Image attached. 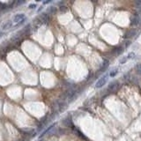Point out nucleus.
<instances>
[{"label":"nucleus","instance_id":"nucleus-1","mask_svg":"<svg viewBox=\"0 0 141 141\" xmlns=\"http://www.w3.org/2000/svg\"><path fill=\"white\" fill-rule=\"evenodd\" d=\"M107 80H108V76H107V75L102 76V77L100 78L99 80H98L97 82H96L95 87H96V88H101V87H102V86L106 84Z\"/></svg>","mask_w":141,"mask_h":141},{"label":"nucleus","instance_id":"nucleus-2","mask_svg":"<svg viewBox=\"0 0 141 141\" xmlns=\"http://www.w3.org/2000/svg\"><path fill=\"white\" fill-rule=\"evenodd\" d=\"M38 19L40 20L41 23H48L50 20V17H49V14L48 12H43L42 13L40 16H38Z\"/></svg>","mask_w":141,"mask_h":141},{"label":"nucleus","instance_id":"nucleus-3","mask_svg":"<svg viewBox=\"0 0 141 141\" xmlns=\"http://www.w3.org/2000/svg\"><path fill=\"white\" fill-rule=\"evenodd\" d=\"M118 87H119V83L118 81H113L109 85V87H108V90L110 91V92H116L117 91Z\"/></svg>","mask_w":141,"mask_h":141},{"label":"nucleus","instance_id":"nucleus-4","mask_svg":"<svg viewBox=\"0 0 141 141\" xmlns=\"http://www.w3.org/2000/svg\"><path fill=\"white\" fill-rule=\"evenodd\" d=\"M24 19H26V16H25V14H24V13L16 14V15L13 17L12 22H13L14 25H15V24H17V23H19V22H20L22 20H24Z\"/></svg>","mask_w":141,"mask_h":141},{"label":"nucleus","instance_id":"nucleus-5","mask_svg":"<svg viewBox=\"0 0 141 141\" xmlns=\"http://www.w3.org/2000/svg\"><path fill=\"white\" fill-rule=\"evenodd\" d=\"M12 27H13V22H12V20H8L7 22H5V23H4L3 25H2L1 30H7V29H9V28H12Z\"/></svg>","mask_w":141,"mask_h":141},{"label":"nucleus","instance_id":"nucleus-6","mask_svg":"<svg viewBox=\"0 0 141 141\" xmlns=\"http://www.w3.org/2000/svg\"><path fill=\"white\" fill-rule=\"evenodd\" d=\"M135 34H136V31H135L134 29H131V30L128 31V32L126 33L125 35H124V38H130V37H132L133 35H135Z\"/></svg>","mask_w":141,"mask_h":141},{"label":"nucleus","instance_id":"nucleus-7","mask_svg":"<svg viewBox=\"0 0 141 141\" xmlns=\"http://www.w3.org/2000/svg\"><path fill=\"white\" fill-rule=\"evenodd\" d=\"M53 127H55V124H52V125L49 126V127H48V129H46V130H45V131H43V132H42V134H41V135H40V136H39V138H42V137H43V136H44V135H46V134H47V133H48V132H49V131H50V130H51V129H52V128H53Z\"/></svg>","mask_w":141,"mask_h":141},{"label":"nucleus","instance_id":"nucleus-8","mask_svg":"<svg viewBox=\"0 0 141 141\" xmlns=\"http://www.w3.org/2000/svg\"><path fill=\"white\" fill-rule=\"evenodd\" d=\"M109 60H104L103 61V64H102V66H101V72H104V70L107 69L108 67H109Z\"/></svg>","mask_w":141,"mask_h":141},{"label":"nucleus","instance_id":"nucleus-9","mask_svg":"<svg viewBox=\"0 0 141 141\" xmlns=\"http://www.w3.org/2000/svg\"><path fill=\"white\" fill-rule=\"evenodd\" d=\"M134 5L137 8L141 9V0H136V1L134 2Z\"/></svg>","mask_w":141,"mask_h":141},{"label":"nucleus","instance_id":"nucleus-10","mask_svg":"<svg viewBox=\"0 0 141 141\" xmlns=\"http://www.w3.org/2000/svg\"><path fill=\"white\" fill-rule=\"evenodd\" d=\"M136 72L138 74L141 75V64H138V65L136 66Z\"/></svg>","mask_w":141,"mask_h":141},{"label":"nucleus","instance_id":"nucleus-11","mask_svg":"<svg viewBox=\"0 0 141 141\" xmlns=\"http://www.w3.org/2000/svg\"><path fill=\"white\" fill-rule=\"evenodd\" d=\"M117 69H115V70H113L112 72L109 73V75H110V77H115V76L116 75V73H117Z\"/></svg>","mask_w":141,"mask_h":141},{"label":"nucleus","instance_id":"nucleus-12","mask_svg":"<svg viewBox=\"0 0 141 141\" xmlns=\"http://www.w3.org/2000/svg\"><path fill=\"white\" fill-rule=\"evenodd\" d=\"M134 57H135V54L133 53V52H131V53H129V55H128L127 58L128 59H131V58H133Z\"/></svg>","mask_w":141,"mask_h":141},{"label":"nucleus","instance_id":"nucleus-13","mask_svg":"<svg viewBox=\"0 0 141 141\" xmlns=\"http://www.w3.org/2000/svg\"><path fill=\"white\" fill-rule=\"evenodd\" d=\"M36 4H31V5H29V6H28V8L29 9H35L36 8Z\"/></svg>","mask_w":141,"mask_h":141},{"label":"nucleus","instance_id":"nucleus-14","mask_svg":"<svg viewBox=\"0 0 141 141\" xmlns=\"http://www.w3.org/2000/svg\"><path fill=\"white\" fill-rule=\"evenodd\" d=\"M116 51L117 54H121L122 52H123V48H117V49H116Z\"/></svg>","mask_w":141,"mask_h":141},{"label":"nucleus","instance_id":"nucleus-15","mask_svg":"<svg viewBox=\"0 0 141 141\" xmlns=\"http://www.w3.org/2000/svg\"><path fill=\"white\" fill-rule=\"evenodd\" d=\"M127 57H124V58H122L121 60H120V64H124V63L127 61Z\"/></svg>","mask_w":141,"mask_h":141},{"label":"nucleus","instance_id":"nucleus-16","mask_svg":"<svg viewBox=\"0 0 141 141\" xmlns=\"http://www.w3.org/2000/svg\"><path fill=\"white\" fill-rule=\"evenodd\" d=\"M130 44H131V42H130V41H128V42L125 43V46H126V47H128V46H129Z\"/></svg>","mask_w":141,"mask_h":141},{"label":"nucleus","instance_id":"nucleus-17","mask_svg":"<svg viewBox=\"0 0 141 141\" xmlns=\"http://www.w3.org/2000/svg\"><path fill=\"white\" fill-rule=\"evenodd\" d=\"M49 3H50V1H45V2H43L44 5H47V4H49Z\"/></svg>","mask_w":141,"mask_h":141},{"label":"nucleus","instance_id":"nucleus-18","mask_svg":"<svg viewBox=\"0 0 141 141\" xmlns=\"http://www.w3.org/2000/svg\"><path fill=\"white\" fill-rule=\"evenodd\" d=\"M42 8H43V6H41L40 8L38 9V12H40V11H42Z\"/></svg>","mask_w":141,"mask_h":141},{"label":"nucleus","instance_id":"nucleus-19","mask_svg":"<svg viewBox=\"0 0 141 141\" xmlns=\"http://www.w3.org/2000/svg\"><path fill=\"white\" fill-rule=\"evenodd\" d=\"M2 34H3V32H2L1 28H0V36H1V35H2Z\"/></svg>","mask_w":141,"mask_h":141}]
</instances>
